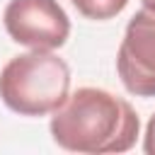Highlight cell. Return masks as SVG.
Here are the masks:
<instances>
[{
    "label": "cell",
    "instance_id": "cell-1",
    "mask_svg": "<svg viewBox=\"0 0 155 155\" xmlns=\"http://www.w3.org/2000/svg\"><path fill=\"white\" fill-rule=\"evenodd\" d=\"M53 140L70 153H126L136 145L140 121L133 107L102 87H80L51 116Z\"/></svg>",
    "mask_w": 155,
    "mask_h": 155
},
{
    "label": "cell",
    "instance_id": "cell-5",
    "mask_svg": "<svg viewBox=\"0 0 155 155\" xmlns=\"http://www.w3.org/2000/svg\"><path fill=\"white\" fill-rule=\"evenodd\" d=\"M70 2L75 5V10H78L82 17L97 19V22L116 17V15L128 5V0H70Z\"/></svg>",
    "mask_w": 155,
    "mask_h": 155
},
{
    "label": "cell",
    "instance_id": "cell-6",
    "mask_svg": "<svg viewBox=\"0 0 155 155\" xmlns=\"http://www.w3.org/2000/svg\"><path fill=\"white\" fill-rule=\"evenodd\" d=\"M143 150L148 155H155V114L150 116L148 126H145V136H143Z\"/></svg>",
    "mask_w": 155,
    "mask_h": 155
},
{
    "label": "cell",
    "instance_id": "cell-2",
    "mask_svg": "<svg viewBox=\"0 0 155 155\" xmlns=\"http://www.w3.org/2000/svg\"><path fill=\"white\" fill-rule=\"evenodd\" d=\"M70 68L53 51L31 48L0 70V99L19 116L53 114L68 97Z\"/></svg>",
    "mask_w": 155,
    "mask_h": 155
},
{
    "label": "cell",
    "instance_id": "cell-4",
    "mask_svg": "<svg viewBox=\"0 0 155 155\" xmlns=\"http://www.w3.org/2000/svg\"><path fill=\"white\" fill-rule=\"evenodd\" d=\"M116 73L124 87L136 97H155V15L136 12L124 31Z\"/></svg>",
    "mask_w": 155,
    "mask_h": 155
},
{
    "label": "cell",
    "instance_id": "cell-7",
    "mask_svg": "<svg viewBox=\"0 0 155 155\" xmlns=\"http://www.w3.org/2000/svg\"><path fill=\"white\" fill-rule=\"evenodd\" d=\"M140 2H143V10H148V12L155 15V0H140Z\"/></svg>",
    "mask_w": 155,
    "mask_h": 155
},
{
    "label": "cell",
    "instance_id": "cell-3",
    "mask_svg": "<svg viewBox=\"0 0 155 155\" xmlns=\"http://www.w3.org/2000/svg\"><path fill=\"white\" fill-rule=\"evenodd\" d=\"M2 22L15 44L39 51L61 48L70 34V19L58 0H10Z\"/></svg>",
    "mask_w": 155,
    "mask_h": 155
}]
</instances>
